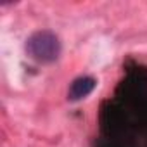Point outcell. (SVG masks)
Here are the masks:
<instances>
[{"label":"cell","mask_w":147,"mask_h":147,"mask_svg":"<svg viewBox=\"0 0 147 147\" xmlns=\"http://www.w3.org/2000/svg\"><path fill=\"white\" fill-rule=\"evenodd\" d=\"M95 147H147V66L128 67L102 102Z\"/></svg>","instance_id":"6da1fadb"},{"label":"cell","mask_w":147,"mask_h":147,"mask_svg":"<svg viewBox=\"0 0 147 147\" xmlns=\"http://www.w3.org/2000/svg\"><path fill=\"white\" fill-rule=\"evenodd\" d=\"M95 85H97V80L94 76H78L71 82V85L67 88V99L71 102L82 100L94 92Z\"/></svg>","instance_id":"3957f363"},{"label":"cell","mask_w":147,"mask_h":147,"mask_svg":"<svg viewBox=\"0 0 147 147\" xmlns=\"http://www.w3.org/2000/svg\"><path fill=\"white\" fill-rule=\"evenodd\" d=\"M24 50L33 61H36L40 64H52L59 59L62 45H61L59 36L54 31L40 30L28 36Z\"/></svg>","instance_id":"7a4b0ae2"}]
</instances>
